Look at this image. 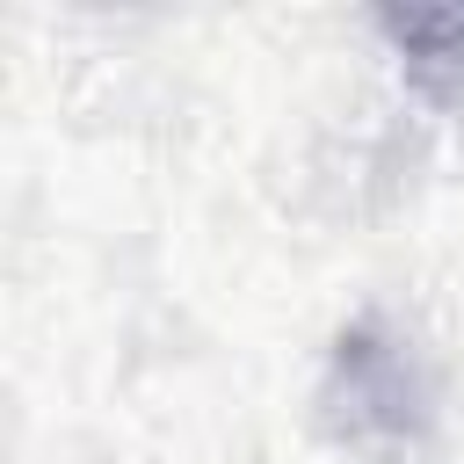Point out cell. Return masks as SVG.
Instances as JSON below:
<instances>
[{
	"mask_svg": "<svg viewBox=\"0 0 464 464\" xmlns=\"http://www.w3.org/2000/svg\"><path fill=\"white\" fill-rule=\"evenodd\" d=\"M377 29L392 36L406 80H413L435 109H457V102H464V0H406V7H377Z\"/></svg>",
	"mask_w": 464,
	"mask_h": 464,
	"instance_id": "cell-1",
	"label": "cell"
}]
</instances>
